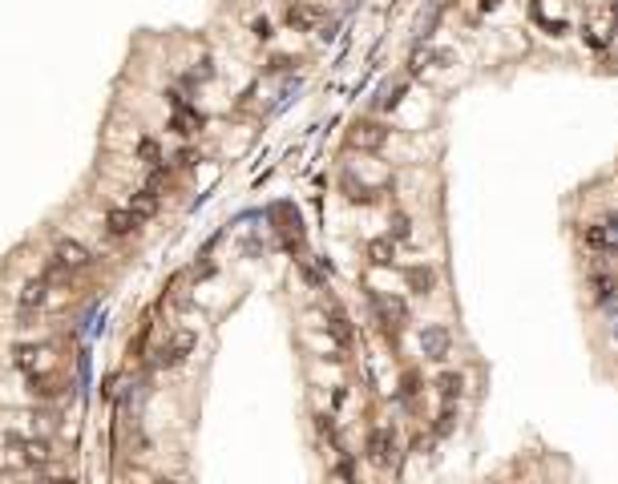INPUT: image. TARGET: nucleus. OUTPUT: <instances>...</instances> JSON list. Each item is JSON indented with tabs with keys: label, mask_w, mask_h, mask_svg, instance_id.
<instances>
[{
	"label": "nucleus",
	"mask_w": 618,
	"mask_h": 484,
	"mask_svg": "<svg viewBox=\"0 0 618 484\" xmlns=\"http://www.w3.org/2000/svg\"><path fill=\"white\" fill-rule=\"evenodd\" d=\"M138 154H142L146 161H158V145L150 142V137H142V142H138Z\"/></svg>",
	"instance_id": "10"
},
{
	"label": "nucleus",
	"mask_w": 618,
	"mask_h": 484,
	"mask_svg": "<svg viewBox=\"0 0 618 484\" xmlns=\"http://www.w3.org/2000/svg\"><path fill=\"white\" fill-rule=\"evenodd\" d=\"M380 142H384V129H380V126H360L356 145H380Z\"/></svg>",
	"instance_id": "8"
},
{
	"label": "nucleus",
	"mask_w": 618,
	"mask_h": 484,
	"mask_svg": "<svg viewBox=\"0 0 618 484\" xmlns=\"http://www.w3.org/2000/svg\"><path fill=\"white\" fill-rule=\"evenodd\" d=\"M211 77V61H198V69H190V73H186V81H190V85H195V81H206Z\"/></svg>",
	"instance_id": "9"
},
{
	"label": "nucleus",
	"mask_w": 618,
	"mask_h": 484,
	"mask_svg": "<svg viewBox=\"0 0 618 484\" xmlns=\"http://www.w3.org/2000/svg\"><path fill=\"white\" fill-rule=\"evenodd\" d=\"M421 347H424L428 359H445V351H449V331H445V327H424Z\"/></svg>",
	"instance_id": "4"
},
{
	"label": "nucleus",
	"mask_w": 618,
	"mask_h": 484,
	"mask_svg": "<svg viewBox=\"0 0 618 484\" xmlns=\"http://www.w3.org/2000/svg\"><path fill=\"white\" fill-rule=\"evenodd\" d=\"M190 351H195V331H174L158 351V368H182Z\"/></svg>",
	"instance_id": "2"
},
{
	"label": "nucleus",
	"mask_w": 618,
	"mask_h": 484,
	"mask_svg": "<svg viewBox=\"0 0 618 484\" xmlns=\"http://www.w3.org/2000/svg\"><path fill=\"white\" fill-rule=\"evenodd\" d=\"M138 222H142V218H138L133 210H114V214L105 218V230H110L114 238H126V234H133V230H138Z\"/></svg>",
	"instance_id": "5"
},
{
	"label": "nucleus",
	"mask_w": 618,
	"mask_h": 484,
	"mask_svg": "<svg viewBox=\"0 0 618 484\" xmlns=\"http://www.w3.org/2000/svg\"><path fill=\"white\" fill-rule=\"evenodd\" d=\"M45 290H49V278L41 274V278H33L29 287L20 290V319H29L37 307H45Z\"/></svg>",
	"instance_id": "3"
},
{
	"label": "nucleus",
	"mask_w": 618,
	"mask_h": 484,
	"mask_svg": "<svg viewBox=\"0 0 618 484\" xmlns=\"http://www.w3.org/2000/svg\"><path fill=\"white\" fill-rule=\"evenodd\" d=\"M89 267V250H85L81 242H61L57 246V255L49 258V267H45V278H73V274H81Z\"/></svg>",
	"instance_id": "1"
},
{
	"label": "nucleus",
	"mask_w": 618,
	"mask_h": 484,
	"mask_svg": "<svg viewBox=\"0 0 618 484\" xmlns=\"http://www.w3.org/2000/svg\"><path fill=\"white\" fill-rule=\"evenodd\" d=\"M130 210L138 214V218H150V214L158 210V186L150 182L146 190H138V194H133V198H130Z\"/></svg>",
	"instance_id": "6"
},
{
	"label": "nucleus",
	"mask_w": 618,
	"mask_h": 484,
	"mask_svg": "<svg viewBox=\"0 0 618 484\" xmlns=\"http://www.w3.org/2000/svg\"><path fill=\"white\" fill-rule=\"evenodd\" d=\"M17 448H25L29 460H45V456H49V444H45V440H17Z\"/></svg>",
	"instance_id": "7"
}]
</instances>
